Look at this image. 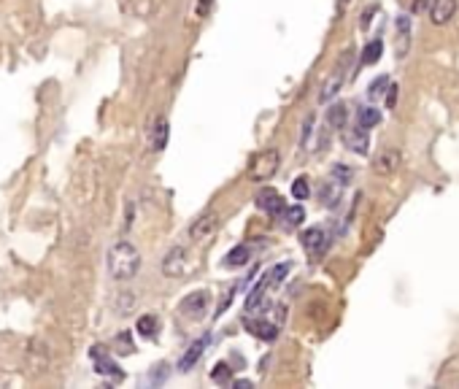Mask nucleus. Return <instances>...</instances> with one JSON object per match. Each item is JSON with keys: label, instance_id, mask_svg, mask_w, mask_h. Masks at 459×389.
Listing matches in <instances>:
<instances>
[{"label": "nucleus", "instance_id": "7ed1b4c3", "mask_svg": "<svg viewBox=\"0 0 459 389\" xmlns=\"http://www.w3.org/2000/svg\"><path fill=\"white\" fill-rule=\"evenodd\" d=\"M300 246H303V252H306L311 259L324 257V252H327V246H330V238H327L324 227L313 225V227H308V230H303V232H300Z\"/></svg>", "mask_w": 459, "mask_h": 389}, {"label": "nucleus", "instance_id": "cd10ccee", "mask_svg": "<svg viewBox=\"0 0 459 389\" xmlns=\"http://www.w3.org/2000/svg\"><path fill=\"white\" fill-rule=\"evenodd\" d=\"M308 194H311V184H308L306 176L295 179V181H292V197H295V200H306Z\"/></svg>", "mask_w": 459, "mask_h": 389}, {"label": "nucleus", "instance_id": "aec40b11", "mask_svg": "<svg viewBox=\"0 0 459 389\" xmlns=\"http://www.w3.org/2000/svg\"><path fill=\"white\" fill-rule=\"evenodd\" d=\"M340 187H343V184H338L335 179H333V181H330V184H322V206H327V208H335L338 203H340V197H343V194H340Z\"/></svg>", "mask_w": 459, "mask_h": 389}, {"label": "nucleus", "instance_id": "423d86ee", "mask_svg": "<svg viewBox=\"0 0 459 389\" xmlns=\"http://www.w3.org/2000/svg\"><path fill=\"white\" fill-rule=\"evenodd\" d=\"M208 303H211V295L206 290L192 292V295H186L182 300L179 311H182L186 319H203V314L208 311Z\"/></svg>", "mask_w": 459, "mask_h": 389}, {"label": "nucleus", "instance_id": "393cba45", "mask_svg": "<svg viewBox=\"0 0 459 389\" xmlns=\"http://www.w3.org/2000/svg\"><path fill=\"white\" fill-rule=\"evenodd\" d=\"M211 381H216V384H233V370H230L227 362H216L214 368H211Z\"/></svg>", "mask_w": 459, "mask_h": 389}, {"label": "nucleus", "instance_id": "20e7f679", "mask_svg": "<svg viewBox=\"0 0 459 389\" xmlns=\"http://www.w3.org/2000/svg\"><path fill=\"white\" fill-rule=\"evenodd\" d=\"M343 143H346V149H349V152H354V154L365 157L367 149H370V135H367V128H362L360 122H357V125H346V128H343Z\"/></svg>", "mask_w": 459, "mask_h": 389}, {"label": "nucleus", "instance_id": "412c9836", "mask_svg": "<svg viewBox=\"0 0 459 389\" xmlns=\"http://www.w3.org/2000/svg\"><path fill=\"white\" fill-rule=\"evenodd\" d=\"M381 54H384V43H381L378 38H373L370 43H365V49H362L360 65H375L381 60Z\"/></svg>", "mask_w": 459, "mask_h": 389}, {"label": "nucleus", "instance_id": "4be33fe9", "mask_svg": "<svg viewBox=\"0 0 459 389\" xmlns=\"http://www.w3.org/2000/svg\"><path fill=\"white\" fill-rule=\"evenodd\" d=\"M135 330H138V335H141V338H154V335L159 332V322H157V317H154V314H144V317H138Z\"/></svg>", "mask_w": 459, "mask_h": 389}, {"label": "nucleus", "instance_id": "473e14b6", "mask_svg": "<svg viewBox=\"0 0 459 389\" xmlns=\"http://www.w3.org/2000/svg\"><path fill=\"white\" fill-rule=\"evenodd\" d=\"M375 11H378V6L367 8L365 14H362V22H360V25H362V30H367V25H370V19H373V14H375Z\"/></svg>", "mask_w": 459, "mask_h": 389}, {"label": "nucleus", "instance_id": "39448f33", "mask_svg": "<svg viewBox=\"0 0 459 389\" xmlns=\"http://www.w3.org/2000/svg\"><path fill=\"white\" fill-rule=\"evenodd\" d=\"M349 54H351V52H343V54H340L335 70L330 73V79L324 81V87H322V92H319V103H327V100H333V97L340 92V87H343V81H346V60H349Z\"/></svg>", "mask_w": 459, "mask_h": 389}, {"label": "nucleus", "instance_id": "2eb2a0df", "mask_svg": "<svg viewBox=\"0 0 459 389\" xmlns=\"http://www.w3.org/2000/svg\"><path fill=\"white\" fill-rule=\"evenodd\" d=\"M248 259H251V246L248 243H241V246H235L233 252H227L224 255V268H230V270H235V268H244L248 265Z\"/></svg>", "mask_w": 459, "mask_h": 389}, {"label": "nucleus", "instance_id": "6ab92c4d", "mask_svg": "<svg viewBox=\"0 0 459 389\" xmlns=\"http://www.w3.org/2000/svg\"><path fill=\"white\" fill-rule=\"evenodd\" d=\"M357 122L362 128L373 130L375 125H381V111L375 106H362V108H357Z\"/></svg>", "mask_w": 459, "mask_h": 389}, {"label": "nucleus", "instance_id": "dca6fc26", "mask_svg": "<svg viewBox=\"0 0 459 389\" xmlns=\"http://www.w3.org/2000/svg\"><path fill=\"white\" fill-rule=\"evenodd\" d=\"M349 125V106L346 103H333L327 108V128L343 130Z\"/></svg>", "mask_w": 459, "mask_h": 389}, {"label": "nucleus", "instance_id": "ddd939ff", "mask_svg": "<svg viewBox=\"0 0 459 389\" xmlns=\"http://www.w3.org/2000/svg\"><path fill=\"white\" fill-rule=\"evenodd\" d=\"M168 135H170V125L165 117H157L149 130V149L152 152H162L168 146Z\"/></svg>", "mask_w": 459, "mask_h": 389}, {"label": "nucleus", "instance_id": "7c9ffc66", "mask_svg": "<svg viewBox=\"0 0 459 389\" xmlns=\"http://www.w3.org/2000/svg\"><path fill=\"white\" fill-rule=\"evenodd\" d=\"M117 343H122V346H119V352H124V355H130V352H133V349H130V346H133V343H130V332L117 335Z\"/></svg>", "mask_w": 459, "mask_h": 389}, {"label": "nucleus", "instance_id": "2f4dec72", "mask_svg": "<svg viewBox=\"0 0 459 389\" xmlns=\"http://www.w3.org/2000/svg\"><path fill=\"white\" fill-rule=\"evenodd\" d=\"M211 6H214V0H197V17H208Z\"/></svg>", "mask_w": 459, "mask_h": 389}, {"label": "nucleus", "instance_id": "bb28decb", "mask_svg": "<svg viewBox=\"0 0 459 389\" xmlns=\"http://www.w3.org/2000/svg\"><path fill=\"white\" fill-rule=\"evenodd\" d=\"M389 84H392V81H389V76H378V79H375V81L367 87V97H370V100L381 97V95H384V90H387Z\"/></svg>", "mask_w": 459, "mask_h": 389}, {"label": "nucleus", "instance_id": "f257e3e1", "mask_svg": "<svg viewBox=\"0 0 459 389\" xmlns=\"http://www.w3.org/2000/svg\"><path fill=\"white\" fill-rule=\"evenodd\" d=\"M141 270V252L130 241H117L108 249V273L117 281H130Z\"/></svg>", "mask_w": 459, "mask_h": 389}, {"label": "nucleus", "instance_id": "a211bd4d", "mask_svg": "<svg viewBox=\"0 0 459 389\" xmlns=\"http://www.w3.org/2000/svg\"><path fill=\"white\" fill-rule=\"evenodd\" d=\"M289 270H292V262H278V265H273V268L265 270V279H268L271 290H278V287H281V281L286 279Z\"/></svg>", "mask_w": 459, "mask_h": 389}, {"label": "nucleus", "instance_id": "5701e85b", "mask_svg": "<svg viewBox=\"0 0 459 389\" xmlns=\"http://www.w3.org/2000/svg\"><path fill=\"white\" fill-rule=\"evenodd\" d=\"M303 219H306V208H303V206H289V208H284V227H286V230L300 227Z\"/></svg>", "mask_w": 459, "mask_h": 389}, {"label": "nucleus", "instance_id": "0eeeda50", "mask_svg": "<svg viewBox=\"0 0 459 389\" xmlns=\"http://www.w3.org/2000/svg\"><path fill=\"white\" fill-rule=\"evenodd\" d=\"M411 41H413L411 17H408V14H400L398 19H395V54H398V60L408 57V52H411Z\"/></svg>", "mask_w": 459, "mask_h": 389}, {"label": "nucleus", "instance_id": "9b49d317", "mask_svg": "<svg viewBox=\"0 0 459 389\" xmlns=\"http://www.w3.org/2000/svg\"><path fill=\"white\" fill-rule=\"evenodd\" d=\"M254 203H257V208L260 211H265V214H271V217H278V214H284V197L275 192V190H260L257 197H254Z\"/></svg>", "mask_w": 459, "mask_h": 389}, {"label": "nucleus", "instance_id": "f3484780", "mask_svg": "<svg viewBox=\"0 0 459 389\" xmlns=\"http://www.w3.org/2000/svg\"><path fill=\"white\" fill-rule=\"evenodd\" d=\"M248 332L251 335H257V338H262V341H273L275 335H278V324L268 322V319H257V322H248Z\"/></svg>", "mask_w": 459, "mask_h": 389}, {"label": "nucleus", "instance_id": "f8f14e48", "mask_svg": "<svg viewBox=\"0 0 459 389\" xmlns=\"http://www.w3.org/2000/svg\"><path fill=\"white\" fill-rule=\"evenodd\" d=\"M184 268H186V249H184V246H173V249L162 257V273L170 276V279H176V276L184 273Z\"/></svg>", "mask_w": 459, "mask_h": 389}, {"label": "nucleus", "instance_id": "f03ea898", "mask_svg": "<svg viewBox=\"0 0 459 389\" xmlns=\"http://www.w3.org/2000/svg\"><path fill=\"white\" fill-rule=\"evenodd\" d=\"M278 165H281V154L275 149H265V152H257L251 160H248V179L251 181H268L278 173Z\"/></svg>", "mask_w": 459, "mask_h": 389}, {"label": "nucleus", "instance_id": "a878e982", "mask_svg": "<svg viewBox=\"0 0 459 389\" xmlns=\"http://www.w3.org/2000/svg\"><path fill=\"white\" fill-rule=\"evenodd\" d=\"M330 173H333V179H335L338 184H351V181H354V168H349V165H343V162H335Z\"/></svg>", "mask_w": 459, "mask_h": 389}, {"label": "nucleus", "instance_id": "4468645a", "mask_svg": "<svg viewBox=\"0 0 459 389\" xmlns=\"http://www.w3.org/2000/svg\"><path fill=\"white\" fill-rule=\"evenodd\" d=\"M214 227H216V217L208 211V214H203V217H197V219L192 222L189 238H192V241H206V238L214 232Z\"/></svg>", "mask_w": 459, "mask_h": 389}, {"label": "nucleus", "instance_id": "b1692460", "mask_svg": "<svg viewBox=\"0 0 459 389\" xmlns=\"http://www.w3.org/2000/svg\"><path fill=\"white\" fill-rule=\"evenodd\" d=\"M135 300H138V297H135V292H119V295H117V306H114V308H117V314H119V317L133 314V308L138 306Z\"/></svg>", "mask_w": 459, "mask_h": 389}, {"label": "nucleus", "instance_id": "1a4fd4ad", "mask_svg": "<svg viewBox=\"0 0 459 389\" xmlns=\"http://www.w3.org/2000/svg\"><path fill=\"white\" fill-rule=\"evenodd\" d=\"M400 165H402V157H400V149H381L373 160V170L378 176H392L398 173Z\"/></svg>", "mask_w": 459, "mask_h": 389}, {"label": "nucleus", "instance_id": "c756f323", "mask_svg": "<svg viewBox=\"0 0 459 389\" xmlns=\"http://www.w3.org/2000/svg\"><path fill=\"white\" fill-rule=\"evenodd\" d=\"M398 106V84H389L387 90V108H395Z\"/></svg>", "mask_w": 459, "mask_h": 389}, {"label": "nucleus", "instance_id": "72a5a7b5", "mask_svg": "<svg viewBox=\"0 0 459 389\" xmlns=\"http://www.w3.org/2000/svg\"><path fill=\"white\" fill-rule=\"evenodd\" d=\"M351 3H354V0H338V17H343V14H346V8H349Z\"/></svg>", "mask_w": 459, "mask_h": 389}, {"label": "nucleus", "instance_id": "c85d7f7f", "mask_svg": "<svg viewBox=\"0 0 459 389\" xmlns=\"http://www.w3.org/2000/svg\"><path fill=\"white\" fill-rule=\"evenodd\" d=\"M313 135V117H308L306 119V125H303V135H300V146L306 149L308 146V138Z\"/></svg>", "mask_w": 459, "mask_h": 389}, {"label": "nucleus", "instance_id": "9d476101", "mask_svg": "<svg viewBox=\"0 0 459 389\" xmlns=\"http://www.w3.org/2000/svg\"><path fill=\"white\" fill-rule=\"evenodd\" d=\"M457 6H459L457 0H432V6H429L432 25H438V28L449 25L454 19V14H457Z\"/></svg>", "mask_w": 459, "mask_h": 389}, {"label": "nucleus", "instance_id": "6e6552de", "mask_svg": "<svg viewBox=\"0 0 459 389\" xmlns=\"http://www.w3.org/2000/svg\"><path fill=\"white\" fill-rule=\"evenodd\" d=\"M208 341H211V335H208V332H206V335H200L197 341H192V343L186 346V352L182 355V359H179V365H176V368H179L182 373H189V370H192V368L200 362V357L206 355V349H208Z\"/></svg>", "mask_w": 459, "mask_h": 389}]
</instances>
